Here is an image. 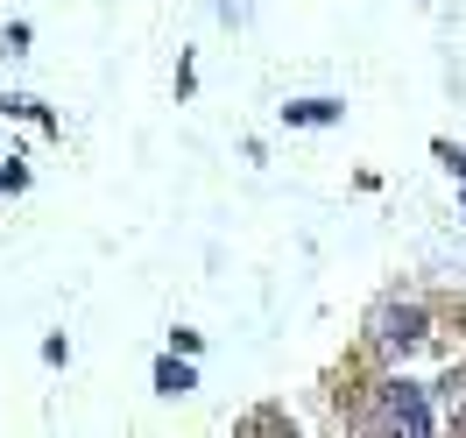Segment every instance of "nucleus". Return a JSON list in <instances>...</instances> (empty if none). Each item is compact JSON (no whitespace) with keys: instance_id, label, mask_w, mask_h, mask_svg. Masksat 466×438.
I'll return each instance as SVG.
<instances>
[{"instance_id":"nucleus-5","label":"nucleus","mask_w":466,"mask_h":438,"mask_svg":"<svg viewBox=\"0 0 466 438\" xmlns=\"http://www.w3.org/2000/svg\"><path fill=\"white\" fill-rule=\"evenodd\" d=\"M248 432H290V417H283V410H255V417H248Z\"/></svg>"},{"instance_id":"nucleus-4","label":"nucleus","mask_w":466,"mask_h":438,"mask_svg":"<svg viewBox=\"0 0 466 438\" xmlns=\"http://www.w3.org/2000/svg\"><path fill=\"white\" fill-rule=\"evenodd\" d=\"M156 389H163V396H191V389H198L191 361H163V368H156Z\"/></svg>"},{"instance_id":"nucleus-1","label":"nucleus","mask_w":466,"mask_h":438,"mask_svg":"<svg viewBox=\"0 0 466 438\" xmlns=\"http://www.w3.org/2000/svg\"><path fill=\"white\" fill-rule=\"evenodd\" d=\"M368 340H375V353H417L431 340V319H424V304H375Z\"/></svg>"},{"instance_id":"nucleus-3","label":"nucleus","mask_w":466,"mask_h":438,"mask_svg":"<svg viewBox=\"0 0 466 438\" xmlns=\"http://www.w3.org/2000/svg\"><path fill=\"white\" fill-rule=\"evenodd\" d=\"M283 120L290 127H325V120H339V99H297V107H283Z\"/></svg>"},{"instance_id":"nucleus-2","label":"nucleus","mask_w":466,"mask_h":438,"mask_svg":"<svg viewBox=\"0 0 466 438\" xmlns=\"http://www.w3.org/2000/svg\"><path fill=\"white\" fill-rule=\"evenodd\" d=\"M375 424H389V432H431V403H424V389H417V382H381Z\"/></svg>"}]
</instances>
